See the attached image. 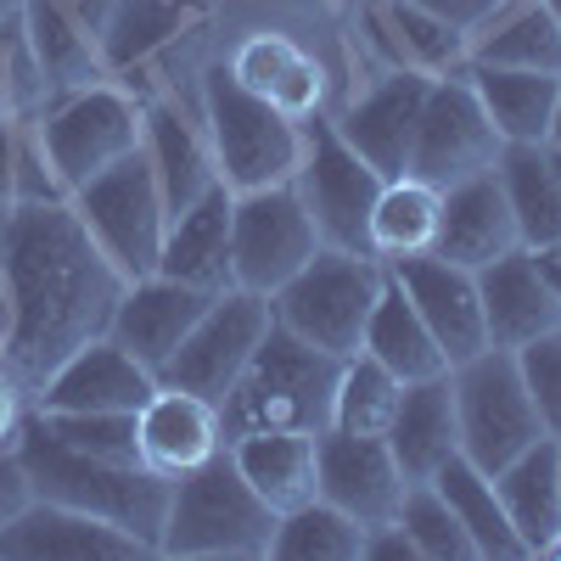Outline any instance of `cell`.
<instances>
[{
	"instance_id": "ab89813d",
	"label": "cell",
	"mask_w": 561,
	"mask_h": 561,
	"mask_svg": "<svg viewBox=\"0 0 561 561\" xmlns=\"http://www.w3.org/2000/svg\"><path fill=\"white\" fill-rule=\"evenodd\" d=\"M399 528L410 534V545H415L421 561H478V550H472V539H466L460 517L449 511V500L433 483H410L404 489Z\"/></svg>"
},
{
	"instance_id": "f6af8a7d",
	"label": "cell",
	"mask_w": 561,
	"mask_h": 561,
	"mask_svg": "<svg viewBox=\"0 0 561 561\" xmlns=\"http://www.w3.org/2000/svg\"><path fill=\"white\" fill-rule=\"evenodd\" d=\"M28 500H34V483H28V472H23L18 449H0V528H7Z\"/></svg>"
},
{
	"instance_id": "5b68a950",
	"label": "cell",
	"mask_w": 561,
	"mask_h": 561,
	"mask_svg": "<svg viewBox=\"0 0 561 561\" xmlns=\"http://www.w3.org/2000/svg\"><path fill=\"white\" fill-rule=\"evenodd\" d=\"M382 287H388V264L377 253L320 248L287 287L270 298V314L287 325L293 337L337 354V359H354Z\"/></svg>"
},
{
	"instance_id": "816d5d0a",
	"label": "cell",
	"mask_w": 561,
	"mask_h": 561,
	"mask_svg": "<svg viewBox=\"0 0 561 561\" xmlns=\"http://www.w3.org/2000/svg\"><path fill=\"white\" fill-rule=\"evenodd\" d=\"M545 158H550V169H556V180H561V140H545Z\"/></svg>"
},
{
	"instance_id": "b9f144b4",
	"label": "cell",
	"mask_w": 561,
	"mask_h": 561,
	"mask_svg": "<svg viewBox=\"0 0 561 561\" xmlns=\"http://www.w3.org/2000/svg\"><path fill=\"white\" fill-rule=\"evenodd\" d=\"M517 365H523V382L534 393V410L545 421V438L561 444V325L534 337L528 348H517Z\"/></svg>"
},
{
	"instance_id": "c3c4849f",
	"label": "cell",
	"mask_w": 561,
	"mask_h": 561,
	"mask_svg": "<svg viewBox=\"0 0 561 561\" xmlns=\"http://www.w3.org/2000/svg\"><path fill=\"white\" fill-rule=\"evenodd\" d=\"M534 253V264H539V275L550 280V293L561 298V237L556 242H545V248H528Z\"/></svg>"
},
{
	"instance_id": "db71d44e",
	"label": "cell",
	"mask_w": 561,
	"mask_h": 561,
	"mask_svg": "<svg viewBox=\"0 0 561 561\" xmlns=\"http://www.w3.org/2000/svg\"><path fill=\"white\" fill-rule=\"evenodd\" d=\"M550 140H561V84H556V118H550Z\"/></svg>"
},
{
	"instance_id": "2e32d148",
	"label": "cell",
	"mask_w": 561,
	"mask_h": 561,
	"mask_svg": "<svg viewBox=\"0 0 561 561\" xmlns=\"http://www.w3.org/2000/svg\"><path fill=\"white\" fill-rule=\"evenodd\" d=\"M404 472L388 449V438H354V433H320V500H332L337 511L370 534L399 523L404 505Z\"/></svg>"
},
{
	"instance_id": "83f0119b",
	"label": "cell",
	"mask_w": 561,
	"mask_h": 561,
	"mask_svg": "<svg viewBox=\"0 0 561 561\" xmlns=\"http://www.w3.org/2000/svg\"><path fill=\"white\" fill-rule=\"evenodd\" d=\"M140 152H147V163L158 174V192H163L169 219L185 214L197 197H208L219 185V163H214L208 135L180 107H169V102L147 107V140H140Z\"/></svg>"
},
{
	"instance_id": "6da1fadb",
	"label": "cell",
	"mask_w": 561,
	"mask_h": 561,
	"mask_svg": "<svg viewBox=\"0 0 561 561\" xmlns=\"http://www.w3.org/2000/svg\"><path fill=\"white\" fill-rule=\"evenodd\" d=\"M12 287V337L7 365L28 399L45 388V377L84 343L107 337L113 309L129 280L113 270V259L90 242L73 203H12L7 253H0Z\"/></svg>"
},
{
	"instance_id": "bcb514c9",
	"label": "cell",
	"mask_w": 561,
	"mask_h": 561,
	"mask_svg": "<svg viewBox=\"0 0 561 561\" xmlns=\"http://www.w3.org/2000/svg\"><path fill=\"white\" fill-rule=\"evenodd\" d=\"M365 561H421V556H415L410 534L399 523H388V528H370L365 534Z\"/></svg>"
},
{
	"instance_id": "f546056e",
	"label": "cell",
	"mask_w": 561,
	"mask_h": 561,
	"mask_svg": "<svg viewBox=\"0 0 561 561\" xmlns=\"http://www.w3.org/2000/svg\"><path fill=\"white\" fill-rule=\"evenodd\" d=\"M365 23L399 68L444 79V73H460L472 62V39L460 28H449L444 18H433L427 7H415V0H377V7L365 12Z\"/></svg>"
},
{
	"instance_id": "836d02e7",
	"label": "cell",
	"mask_w": 561,
	"mask_h": 561,
	"mask_svg": "<svg viewBox=\"0 0 561 561\" xmlns=\"http://www.w3.org/2000/svg\"><path fill=\"white\" fill-rule=\"evenodd\" d=\"M438 225H444V192L415 174H399L382 185L377 208H370V253L382 264L421 259L438 248Z\"/></svg>"
},
{
	"instance_id": "d590c367",
	"label": "cell",
	"mask_w": 561,
	"mask_h": 561,
	"mask_svg": "<svg viewBox=\"0 0 561 561\" xmlns=\"http://www.w3.org/2000/svg\"><path fill=\"white\" fill-rule=\"evenodd\" d=\"M472 62L489 68H528V73H561V23L545 0H517L505 18H494L472 39Z\"/></svg>"
},
{
	"instance_id": "484cf974",
	"label": "cell",
	"mask_w": 561,
	"mask_h": 561,
	"mask_svg": "<svg viewBox=\"0 0 561 561\" xmlns=\"http://www.w3.org/2000/svg\"><path fill=\"white\" fill-rule=\"evenodd\" d=\"M230 73H237V84H248L259 102H270L275 113H287V118H309L320 113V62L304 51V45H293L287 34H275V28H259L237 45V57L225 62Z\"/></svg>"
},
{
	"instance_id": "5bb4252c",
	"label": "cell",
	"mask_w": 561,
	"mask_h": 561,
	"mask_svg": "<svg viewBox=\"0 0 561 561\" xmlns=\"http://www.w3.org/2000/svg\"><path fill=\"white\" fill-rule=\"evenodd\" d=\"M388 275L399 280V293L415 304V314L427 320L433 343L444 348L449 370L460 359H472L489 348V320H483V298H478V270H460L438 253L421 259H399L388 264Z\"/></svg>"
},
{
	"instance_id": "8992f818",
	"label": "cell",
	"mask_w": 561,
	"mask_h": 561,
	"mask_svg": "<svg viewBox=\"0 0 561 561\" xmlns=\"http://www.w3.org/2000/svg\"><path fill=\"white\" fill-rule=\"evenodd\" d=\"M203 107H208V147L230 192H264V185H287L298 174L304 124L259 102L225 62L208 68L203 79Z\"/></svg>"
},
{
	"instance_id": "11a10c76",
	"label": "cell",
	"mask_w": 561,
	"mask_h": 561,
	"mask_svg": "<svg viewBox=\"0 0 561 561\" xmlns=\"http://www.w3.org/2000/svg\"><path fill=\"white\" fill-rule=\"evenodd\" d=\"M545 7H550V12H556V23H561V0H545Z\"/></svg>"
},
{
	"instance_id": "52a82bcc",
	"label": "cell",
	"mask_w": 561,
	"mask_h": 561,
	"mask_svg": "<svg viewBox=\"0 0 561 561\" xmlns=\"http://www.w3.org/2000/svg\"><path fill=\"white\" fill-rule=\"evenodd\" d=\"M449 388H455V421H460V455L483 466L489 478L545 438V421L534 410V393L511 348H483L472 359H460L449 370Z\"/></svg>"
},
{
	"instance_id": "1f68e13d",
	"label": "cell",
	"mask_w": 561,
	"mask_h": 561,
	"mask_svg": "<svg viewBox=\"0 0 561 561\" xmlns=\"http://www.w3.org/2000/svg\"><path fill=\"white\" fill-rule=\"evenodd\" d=\"M433 489L449 500V511L460 517L466 539H472L478 561H528L517 528H511L505 505H500V489L483 466H472L466 455H449L438 472H433Z\"/></svg>"
},
{
	"instance_id": "4dcf8cb0",
	"label": "cell",
	"mask_w": 561,
	"mask_h": 561,
	"mask_svg": "<svg viewBox=\"0 0 561 561\" xmlns=\"http://www.w3.org/2000/svg\"><path fill=\"white\" fill-rule=\"evenodd\" d=\"M478 102L489 124L505 135V147H545L550 118H556V84L561 73H528V68H489V62H466Z\"/></svg>"
},
{
	"instance_id": "d4e9b609",
	"label": "cell",
	"mask_w": 561,
	"mask_h": 561,
	"mask_svg": "<svg viewBox=\"0 0 561 561\" xmlns=\"http://www.w3.org/2000/svg\"><path fill=\"white\" fill-rule=\"evenodd\" d=\"M388 449L399 460L404 483H433V472L460 455V421H455V388H449V370L427 382H404V399L393 410V427H388Z\"/></svg>"
},
{
	"instance_id": "8fae6325",
	"label": "cell",
	"mask_w": 561,
	"mask_h": 561,
	"mask_svg": "<svg viewBox=\"0 0 561 561\" xmlns=\"http://www.w3.org/2000/svg\"><path fill=\"white\" fill-rule=\"evenodd\" d=\"M320 248L325 242L293 180L264 185V192H237L230 203V270H237L242 293L275 298Z\"/></svg>"
},
{
	"instance_id": "d6986e66",
	"label": "cell",
	"mask_w": 561,
	"mask_h": 561,
	"mask_svg": "<svg viewBox=\"0 0 561 561\" xmlns=\"http://www.w3.org/2000/svg\"><path fill=\"white\" fill-rule=\"evenodd\" d=\"M152 393H158L152 370L135 354H124L113 337H96V343L73 348L28 404L34 410H129L135 415Z\"/></svg>"
},
{
	"instance_id": "7bdbcfd3",
	"label": "cell",
	"mask_w": 561,
	"mask_h": 561,
	"mask_svg": "<svg viewBox=\"0 0 561 561\" xmlns=\"http://www.w3.org/2000/svg\"><path fill=\"white\" fill-rule=\"evenodd\" d=\"M415 7H427L433 18H444L449 28H460L466 39H478L494 18H505L517 0H415Z\"/></svg>"
},
{
	"instance_id": "e575fe53",
	"label": "cell",
	"mask_w": 561,
	"mask_h": 561,
	"mask_svg": "<svg viewBox=\"0 0 561 561\" xmlns=\"http://www.w3.org/2000/svg\"><path fill=\"white\" fill-rule=\"evenodd\" d=\"M192 23H197V0H113V12L102 23L107 73H129L140 62H152Z\"/></svg>"
},
{
	"instance_id": "e0dca14e",
	"label": "cell",
	"mask_w": 561,
	"mask_h": 561,
	"mask_svg": "<svg viewBox=\"0 0 561 561\" xmlns=\"http://www.w3.org/2000/svg\"><path fill=\"white\" fill-rule=\"evenodd\" d=\"M208 304H214V293H197V287H185V280L152 270V275H140V280L124 287L107 337L158 377V370L174 359V348L192 337V325L208 314Z\"/></svg>"
},
{
	"instance_id": "4fadbf2b",
	"label": "cell",
	"mask_w": 561,
	"mask_h": 561,
	"mask_svg": "<svg viewBox=\"0 0 561 561\" xmlns=\"http://www.w3.org/2000/svg\"><path fill=\"white\" fill-rule=\"evenodd\" d=\"M270 320H275V314H270V298L242 293V287L219 293V298L208 304V314L192 325V337H185V343L174 348V359L158 370V382L225 404V393L237 388V377L248 370L253 348L264 343Z\"/></svg>"
},
{
	"instance_id": "9c48e42d",
	"label": "cell",
	"mask_w": 561,
	"mask_h": 561,
	"mask_svg": "<svg viewBox=\"0 0 561 561\" xmlns=\"http://www.w3.org/2000/svg\"><path fill=\"white\" fill-rule=\"evenodd\" d=\"M68 203L84 219L90 242L113 259V270L124 280H140V275L158 270L163 237H169V208H163V192H158V174H152L147 152L118 158L90 185H79Z\"/></svg>"
},
{
	"instance_id": "ee69618b",
	"label": "cell",
	"mask_w": 561,
	"mask_h": 561,
	"mask_svg": "<svg viewBox=\"0 0 561 561\" xmlns=\"http://www.w3.org/2000/svg\"><path fill=\"white\" fill-rule=\"evenodd\" d=\"M23 415H28V388L18 382V370L7 365V354H0V449L18 444Z\"/></svg>"
},
{
	"instance_id": "30bf717a",
	"label": "cell",
	"mask_w": 561,
	"mask_h": 561,
	"mask_svg": "<svg viewBox=\"0 0 561 561\" xmlns=\"http://www.w3.org/2000/svg\"><path fill=\"white\" fill-rule=\"evenodd\" d=\"M298 197L320 230L325 248L343 253H370V208L382 197V174L370 169L337 129V118H304V163L293 174Z\"/></svg>"
},
{
	"instance_id": "4316f807",
	"label": "cell",
	"mask_w": 561,
	"mask_h": 561,
	"mask_svg": "<svg viewBox=\"0 0 561 561\" xmlns=\"http://www.w3.org/2000/svg\"><path fill=\"white\" fill-rule=\"evenodd\" d=\"M494 489H500V505H505L511 528H517L528 561L550 556L561 545V444L539 438L534 449H523L505 472H494Z\"/></svg>"
},
{
	"instance_id": "681fc988",
	"label": "cell",
	"mask_w": 561,
	"mask_h": 561,
	"mask_svg": "<svg viewBox=\"0 0 561 561\" xmlns=\"http://www.w3.org/2000/svg\"><path fill=\"white\" fill-rule=\"evenodd\" d=\"M12 337V287H7V270H0V354H7Z\"/></svg>"
},
{
	"instance_id": "9a60e30c",
	"label": "cell",
	"mask_w": 561,
	"mask_h": 561,
	"mask_svg": "<svg viewBox=\"0 0 561 561\" xmlns=\"http://www.w3.org/2000/svg\"><path fill=\"white\" fill-rule=\"evenodd\" d=\"M140 556H152V545L57 500H28L0 528V561H140Z\"/></svg>"
},
{
	"instance_id": "f907efd6",
	"label": "cell",
	"mask_w": 561,
	"mask_h": 561,
	"mask_svg": "<svg viewBox=\"0 0 561 561\" xmlns=\"http://www.w3.org/2000/svg\"><path fill=\"white\" fill-rule=\"evenodd\" d=\"M23 7H28V0H0V28L18 23V18H23Z\"/></svg>"
},
{
	"instance_id": "3957f363",
	"label": "cell",
	"mask_w": 561,
	"mask_h": 561,
	"mask_svg": "<svg viewBox=\"0 0 561 561\" xmlns=\"http://www.w3.org/2000/svg\"><path fill=\"white\" fill-rule=\"evenodd\" d=\"M343 377V359L304 337H293L280 320H270L264 343L253 348L248 370L219 404L225 444L248 433H325L332 427V393Z\"/></svg>"
},
{
	"instance_id": "7c38bea8",
	"label": "cell",
	"mask_w": 561,
	"mask_h": 561,
	"mask_svg": "<svg viewBox=\"0 0 561 561\" xmlns=\"http://www.w3.org/2000/svg\"><path fill=\"white\" fill-rule=\"evenodd\" d=\"M500 158H505V135L489 124L466 68L433 79L427 107H421V124H415L410 174L438 185V192H449V185H460V180H478V174L500 169Z\"/></svg>"
},
{
	"instance_id": "60d3db41",
	"label": "cell",
	"mask_w": 561,
	"mask_h": 561,
	"mask_svg": "<svg viewBox=\"0 0 561 561\" xmlns=\"http://www.w3.org/2000/svg\"><path fill=\"white\" fill-rule=\"evenodd\" d=\"M68 449H84L96 460H124L140 466V438H135V415L129 410H34ZM152 472V466H147Z\"/></svg>"
},
{
	"instance_id": "f35d334b",
	"label": "cell",
	"mask_w": 561,
	"mask_h": 561,
	"mask_svg": "<svg viewBox=\"0 0 561 561\" xmlns=\"http://www.w3.org/2000/svg\"><path fill=\"white\" fill-rule=\"evenodd\" d=\"M404 399V382L388 365H377L370 354L343 359V377L332 393V433H354V438H388L393 410Z\"/></svg>"
},
{
	"instance_id": "f1b7e54d",
	"label": "cell",
	"mask_w": 561,
	"mask_h": 561,
	"mask_svg": "<svg viewBox=\"0 0 561 561\" xmlns=\"http://www.w3.org/2000/svg\"><path fill=\"white\" fill-rule=\"evenodd\" d=\"M23 34L34 45V57L45 68V84H51V102L68 96V90H90L107 84V57H102V34L84 18H73L57 0H28L23 7Z\"/></svg>"
},
{
	"instance_id": "277c9868",
	"label": "cell",
	"mask_w": 561,
	"mask_h": 561,
	"mask_svg": "<svg viewBox=\"0 0 561 561\" xmlns=\"http://www.w3.org/2000/svg\"><path fill=\"white\" fill-rule=\"evenodd\" d=\"M275 523L280 517L237 472L230 449H219L214 460H203L185 478H174L158 556H230V561L270 556Z\"/></svg>"
},
{
	"instance_id": "7dc6e473",
	"label": "cell",
	"mask_w": 561,
	"mask_h": 561,
	"mask_svg": "<svg viewBox=\"0 0 561 561\" xmlns=\"http://www.w3.org/2000/svg\"><path fill=\"white\" fill-rule=\"evenodd\" d=\"M0 203H18V124L0 118Z\"/></svg>"
},
{
	"instance_id": "7402d4cb",
	"label": "cell",
	"mask_w": 561,
	"mask_h": 561,
	"mask_svg": "<svg viewBox=\"0 0 561 561\" xmlns=\"http://www.w3.org/2000/svg\"><path fill=\"white\" fill-rule=\"evenodd\" d=\"M511 248H523L517 237V214L500 185V169L460 180L444 192V225H438V259L460 264V270H483L494 259H505Z\"/></svg>"
},
{
	"instance_id": "74e56055",
	"label": "cell",
	"mask_w": 561,
	"mask_h": 561,
	"mask_svg": "<svg viewBox=\"0 0 561 561\" xmlns=\"http://www.w3.org/2000/svg\"><path fill=\"white\" fill-rule=\"evenodd\" d=\"M270 556L275 561H359L365 556V528L337 511L332 500H309L298 511L275 523V539H270Z\"/></svg>"
},
{
	"instance_id": "603a6c76",
	"label": "cell",
	"mask_w": 561,
	"mask_h": 561,
	"mask_svg": "<svg viewBox=\"0 0 561 561\" xmlns=\"http://www.w3.org/2000/svg\"><path fill=\"white\" fill-rule=\"evenodd\" d=\"M230 203H237V192L219 180L208 197H197L185 214H174L158 275H174L185 287L214 293V298L237 287V270H230Z\"/></svg>"
},
{
	"instance_id": "8d00e7d4",
	"label": "cell",
	"mask_w": 561,
	"mask_h": 561,
	"mask_svg": "<svg viewBox=\"0 0 561 561\" xmlns=\"http://www.w3.org/2000/svg\"><path fill=\"white\" fill-rule=\"evenodd\" d=\"M500 185L511 197V214H517L523 248H545L561 237V180H556L545 147H505Z\"/></svg>"
},
{
	"instance_id": "cb8c5ba5",
	"label": "cell",
	"mask_w": 561,
	"mask_h": 561,
	"mask_svg": "<svg viewBox=\"0 0 561 561\" xmlns=\"http://www.w3.org/2000/svg\"><path fill=\"white\" fill-rule=\"evenodd\" d=\"M225 449L275 517H287V511L320 494V433H293V427L248 433V438H230Z\"/></svg>"
},
{
	"instance_id": "d6a6232c",
	"label": "cell",
	"mask_w": 561,
	"mask_h": 561,
	"mask_svg": "<svg viewBox=\"0 0 561 561\" xmlns=\"http://www.w3.org/2000/svg\"><path fill=\"white\" fill-rule=\"evenodd\" d=\"M359 354H370L377 365H388L399 382H427V377H444V370H449L444 348H438L433 332H427V320L415 314V304L399 293L393 275H388L377 309H370V320H365Z\"/></svg>"
},
{
	"instance_id": "9f6ffc18",
	"label": "cell",
	"mask_w": 561,
	"mask_h": 561,
	"mask_svg": "<svg viewBox=\"0 0 561 561\" xmlns=\"http://www.w3.org/2000/svg\"><path fill=\"white\" fill-rule=\"evenodd\" d=\"M0 118H7V113H0Z\"/></svg>"
},
{
	"instance_id": "f5cc1de1",
	"label": "cell",
	"mask_w": 561,
	"mask_h": 561,
	"mask_svg": "<svg viewBox=\"0 0 561 561\" xmlns=\"http://www.w3.org/2000/svg\"><path fill=\"white\" fill-rule=\"evenodd\" d=\"M7 225H12V203H0V253H7Z\"/></svg>"
},
{
	"instance_id": "ffe728a7",
	"label": "cell",
	"mask_w": 561,
	"mask_h": 561,
	"mask_svg": "<svg viewBox=\"0 0 561 561\" xmlns=\"http://www.w3.org/2000/svg\"><path fill=\"white\" fill-rule=\"evenodd\" d=\"M135 438H140V466H152L158 478L174 483V478L192 472V466H203L225 449L219 404L158 382V393L135 410Z\"/></svg>"
},
{
	"instance_id": "44dd1931",
	"label": "cell",
	"mask_w": 561,
	"mask_h": 561,
	"mask_svg": "<svg viewBox=\"0 0 561 561\" xmlns=\"http://www.w3.org/2000/svg\"><path fill=\"white\" fill-rule=\"evenodd\" d=\"M478 298L489 320V348H528L534 337L561 325V298L550 293V280L539 275L528 248H511L505 259L478 270Z\"/></svg>"
},
{
	"instance_id": "7a4b0ae2",
	"label": "cell",
	"mask_w": 561,
	"mask_h": 561,
	"mask_svg": "<svg viewBox=\"0 0 561 561\" xmlns=\"http://www.w3.org/2000/svg\"><path fill=\"white\" fill-rule=\"evenodd\" d=\"M18 460L34 483V500H57L73 511H90L124 534H135L140 545H163V517H169V478L147 472V466H124V460H96L84 449H68L45 421L28 410L18 427Z\"/></svg>"
},
{
	"instance_id": "ac0fdd59",
	"label": "cell",
	"mask_w": 561,
	"mask_h": 561,
	"mask_svg": "<svg viewBox=\"0 0 561 561\" xmlns=\"http://www.w3.org/2000/svg\"><path fill=\"white\" fill-rule=\"evenodd\" d=\"M427 90H433V73L393 68L377 90H365V96L337 118L343 140L382 180L410 174V147H415V124H421V107H427Z\"/></svg>"
},
{
	"instance_id": "ba28073f",
	"label": "cell",
	"mask_w": 561,
	"mask_h": 561,
	"mask_svg": "<svg viewBox=\"0 0 561 561\" xmlns=\"http://www.w3.org/2000/svg\"><path fill=\"white\" fill-rule=\"evenodd\" d=\"M34 135H39L57 185L73 197L79 185H90L102 169L140 152V140H147V107L118 84H90V90L57 96L34 118Z\"/></svg>"
}]
</instances>
